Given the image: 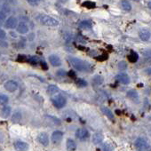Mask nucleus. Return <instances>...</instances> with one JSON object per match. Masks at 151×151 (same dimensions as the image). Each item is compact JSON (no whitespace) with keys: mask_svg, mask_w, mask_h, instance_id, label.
Segmentation results:
<instances>
[{"mask_svg":"<svg viewBox=\"0 0 151 151\" xmlns=\"http://www.w3.org/2000/svg\"><path fill=\"white\" fill-rule=\"evenodd\" d=\"M69 61L70 64L72 65L78 71H88L90 69V65L86 61H84L76 57H69Z\"/></svg>","mask_w":151,"mask_h":151,"instance_id":"obj_1","label":"nucleus"},{"mask_svg":"<svg viewBox=\"0 0 151 151\" xmlns=\"http://www.w3.org/2000/svg\"><path fill=\"white\" fill-rule=\"evenodd\" d=\"M38 21H40L43 25L45 26H48V27H56L59 25V21L54 19L53 17H51L49 15H45V14H41L37 17Z\"/></svg>","mask_w":151,"mask_h":151,"instance_id":"obj_2","label":"nucleus"},{"mask_svg":"<svg viewBox=\"0 0 151 151\" xmlns=\"http://www.w3.org/2000/svg\"><path fill=\"white\" fill-rule=\"evenodd\" d=\"M52 102L57 108H61L66 105L67 100L64 97L62 96V95L57 94V95H55L54 97L52 98Z\"/></svg>","mask_w":151,"mask_h":151,"instance_id":"obj_3","label":"nucleus"},{"mask_svg":"<svg viewBox=\"0 0 151 151\" xmlns=\"http://www.w3.org/2000/svg\"><path fill=\"white\" fill-rule=\"evenodd\" d=\"M134 143H135V147L140 150H144L148 147V140L143 137H139L136 140H135Z\"/></svg>","mask_w":151,"mask_h":151,"instance_id":"obj_4","label":"nucleus"},{"mask_svg":"<svg viewBox=\"0 0 151 151\" xmlns=\"http://www.w3.org/2000/svg\"><path fill=\"white\" fill-rule=\"evenodd\" d=\"M63 139V132L61 131H55L53 132L52 136H51V140L54 145L60 144L61 141Z\"/></svg>","mask_w":151,"mask_h":151,"instance_id":"obj_5","label":"nucleus"},{"mask_svg":"<svg viewBox=\"0 0 151 151\" xmlns=\"http://www.w3.org/2000/svg\"><path fill=\"white\" fill-rule=\"evenodd\" d=\"M89 136H90L89 132L86 129L80 128V129H77L76 132V137L80 140H85L89 138Z\"/></svg>","mask_w":151,"mask_h":151,"instance_id":"obj_6","label":"nucleus"},{"mask_svg":"<svg viewBox=\"0 0 151 151\" xmlns=\"http://www.w3.org/2000/svg\"><path fill=\"white\" fill-rule=\"evenodd\" d=\"M17 26H18V20L15 17H13V16L9 17L5 22V27L6 29H15Z\"/></svg>","mask_w":151,"mask_h":151,"instance_id":"obj_7","label":"nucleus"},{"mask_svg":"<svg viewBox=\"0 0 151 151\" xmlns=\"http://www.w3.org/2000/svg\"><path fill=\"white\" fill-rule=\"evenodd\" d=\"M5 88L6 91L10 92H13L18 89V84L13 80H9L5 84Z\"/></svg>","mask_w":151,"mask_h":151,"instance_id":"obj_8","label":"nucleus"},{"mask_svg":"<svg viewBox=\"0 0 151 151\" xmlns=\"http://www.w3.org/2000/svg\"><path fill=\"white\" fill-rule=\"evenodd\" d=\"M37 140L41 145H43L45 147L49 145V137H48V135H47V133H45V132L39 133L37 136Z\"/></svg>","mask_w":151,"mask_h":151,"instance_id":"obj_9","label":"nucleus"},{"mask_svg":"<svg viewBox=\"0 0 151 151\" xmlns=\"http://www.w3.org/2000/svg\"><path fill=\"white\" fill-rule=\"evenodd\" d=\"M116 79L118 82H120L123 84H128L130 83V77H129V76L127 75L126 73H124V72L119 73L118 75H116Z\"/></svg>","mask_w":151,"mask_h":151,"instance_id":"obj_10","label":"nucleus"},{"mask_svg":"<svg viewBox=\"0 0 151 151\" xmlns=\"http://www.w3.org/2000/svg\"><path fill=\"white\" fill-rule=\"evenodd\" d=\"M14 148L16 151H27L29 145L24 141H16L14 143Z\"/></svg>","mask_w":151,"mask_h":151,"instance_id":"obj_11","label":"nucleus"},{"mask_svg":"<svg viewBox=\"0 0 151 151\" xmlns=\"http://www.w3.org/2000/svg\"><path fill=\"white\" fill-rule=\"evenodd\" d=\"M49 61L53 67H59L61 65V61L59 56L55 54H52L49 56Z\"/></svg>","mask_w":151,"mask_h":151,"instance_id":"obj_12","label":"nucleus"},{"mask_svg":"<svg viewBox=\"0 0 151 151\" xmlns=\"http://www.w3.org/2000/svg\"><path fill=\"white\" fill-rule=\"evenodd\" d=\"M139 37L142 41H148L151 37V33L148 29H141L139 32Z\"/></svg>","mask_w":151,"mask_h":151,"instance_id":"obj_13","label":"nucleus"},{"mask_svg":"<svg viewBox=\"0 0 151 151\" xmlns=\"http://www.w3.org/2000/svg\"><path fill=\"white\" fill-rule=\"evenodd\" d=\"M17 31L18 33L20 34H27L29 32V27L28 25L26 24V23L24 22H21L20 24H18L17 26Z\"/></svg>","mask_w":151,"mask_h":151,"instance_id":"obj_14","label":"nucleus"},{"mask_svg":"<svg viewBox=\"0 0 151 151\" xmlns=\"http://www.w3.org/2000/svg\"><path fill=\"white\" fill-rule=\"evenodd\" d=\"M127 97H128L129 99H131L135 103L139 102V94L135 90H131V91H129L128 92H127Z\"/></svg>","mask_w":151,"mask_h":151,"instance_id":"obj_15","label":"nucleus"},{"mask_svg":"<svg viewBox=\"0 0 151 151\" xmlns=\"http://www.w3.org/2000/svg\"><path fill=\"white\" fill-rule=\"evenodd\" d=\"M66 147H67L68 151H75L76 149V143L72 139H68L67 143H66Z\"/></svg>","mask_w":151,"mask_h":151,"instance_id":"obj_16","label":"nucleus"},{"mask_svg":"<svg viewBox=\"0 0 151 151\" xmlns=\"http://www.w3.org/2000/svg\"><path fill=\"white\" fill-rule=\"evenodd\" d=\"M21 117H22L21 112L20 110H16L12 116V121H13V123H19L21 120Z\"/></svg>","mask_w":151,"mask_h":151,"instance_id":"obj_17","label":"nucleus"},{"mask_svg":"<svg viewBox=\"0 0 151 151\" xmlns=\"http://www.w3.org/2000/svg\"><path fill=\"white\" fill-rule=\"evenodd\" d=\"M103 140V135L100 132H96L92 136V142L94 144H100Z\"/></svg>","mask_w":151,"mask_h":151,"instance_id":"obj_18","label":"nucleus"},{"mask_svg":"<svg viewBox=\"0 0 151 151\" xmlns=\"http://www.w3.org/2000/svg\"><path fill=\"white\" fill-rule=\"evenodd\" d=\"M121 6H122L123 10H124L125 12H130L132 10V5L130 4L129 1H127V0H122Z\"/></svg>","mask_w":151,"mask_h":151,"instance_id":"obj_19","label":"nucleus"},{"mask_svg":"<svg viewBox=\"0 0 151 151\" xmlns=\"http://www.w3.org/2000/svg\"><path fill=\"white\" fill-rule=\"evenodd\" d=\"M101 111H102V113L104 114L106 116H108L109 119H113L114 118V115L112 113V111H111L108 108H107V107H101Z\"/></svg>","mask_w":151,"mask_h":151,"instance_id":"obj_20","label":"nucleus"},{"mask_svg":"<svg viewBox=\"0 0 151 151\" xmlns=\"http://www.w3.org/2000/svg\"><path fill=\"white\" fill-rule=\"evenodd\" d=\"M59 92V89H58V87L56 85H54V84H51L48 86V88H47V93L50 94V95H53L54 93H57Z\"/></svg>","mask_w":151,"mask_h":151,"instance_id":"obj_21","label":"nucleus"},{"mask_svg":"<svg viewBox=\"0 0 151 151\" xmlns=\"http://www.w3.org/2000/svg\"><path fill=\"white\" fill-rule=\"evenodd\" d=\"M79 27L81 29H91L92 28V22L90 21H83L79 23Z\"/></svg>","mask_w":151,"mask_h":151,"instance_id":"obj_22","label":"nucleus"},{"mask_svg":"<svg viewBox=\"0 0 151 151\" xmlns=\"http://www.w3.org/2000/svg\"><path fill=\"white\" fill-rule=\"evenodd\" d=\"M139 59V55L137 53L135 52H132L129 55H128V60L131 61V62H136Z\"/></svg>","mask_w":151,"mask_h":151,"instance_id":"obj_23","label":"nucleus"},{"mask_svg":"<svg viewBox=\"0 0 151 151\" xmlns=\"http://www.w3.org/2000/svg\"><path fill=\"white\" fill-rule=\"evenodd\" d=\"M92 83L97 85L101 84L103 83V77L101 76H95L92 79Z\"/></svg>","mask_w":151,"mask_h":151,"instance_id":"obj_24","label":"nucleus"},{"mask_svg":"<svg viewBox=\"0 0 151 151\" xmlns=\"http://www.w3.org/2000/svg\"><path fill=\"white\" fill-rule=\"evenodd\" d=\"M9 98L6 96L5 94H0V104L1 105H5L6 103H8Z\"/></svg>","mask_w":151,"mask_h":151,"instance_id":"obj_25","label":"nucleus"},{"mask_svg":"<svg viewBox=\"0 0 151 151\" xmlns=\"http://www.w3.org/2000/svg\"><path fill=\"white\" fill-rule=\"evenodd\" d=\"M2 114L5 117H7L11 114V108L9 106H5L2 108Z\"/></svg>","mask_w":151,"mask_h":151,"instance_id":"obj_26","label":"nucleus"},{"mask_svg":"<svg viewBox=\"0 0 151 151\" xmlns=\"http://www.w3.org/2000/svg\"><path fill=\"white\" fill-rule=\"evenodd\" d=\"M76 85L78 87H85V86H87V82L85 80H84V79H82V78L76 79Z\"/></svg>","mask_w":151,"mask_h":151,"instance_id":"obj_27","label":"nucleus"},{"mask_svg":"<svg viewBox=\"0 0 151 151\" xmlns=\"http://www.w3.org/2000/svg\"><path fill=\"white\" fill-rule=\"evenodd\" d=\"M83 6L86 7V8H91L92 9V8H94V7L96 6V5L92 1H86V2L83 3Z\"/></svg>","mask_w":151,"mask_h":151,"instance_id":"obj_28","label":"nucleus"},{"mask_svg":"<svg viewBox=\"0 0 151 151\" xmlns=\"http://www.w3.org/2000/svg\"><path fill=\"white\" fill-rule=\"evenodd\" d=\"M102 151H113V148L108 143H104L102 145Z\"/></svg>","mask_w":151,"mask_h":151,"instance_id":"obj_29","label":"nucleus"},{"mask_svg":"<svg viewBox=\"0 0 151 151\" xmlns=\"http://www.w3.org/2000/svg\"><path fill=\"white\" fill-rule=\"evenodd\" d=\"M118 69H120V70H125L127 69V64H126V62L122 61L120 62H118V65H117Z\"/></svg>","mask_w":151,"mask_h":151,"instance_id":"obj_30","label":"nucleus"},{"mask_svg":"<svg viewBox=\"0 0 151 151\" xmlns=\"http://www.w3.org/2000/svg\"><path fill=\"white\" fill-rule=\"evenodd\" d=\"M29 61L30 63H32L33 65H36L37 63L38 62V59H37V57H30V58L29 59Z\"/></svg>","mask_w":151,"mask_h":151,"instance_id":"obj_31","label":"nucleus"},{"mask_svg":"<svg viewBox=\"0 0 151 151\" xmlns=\"http://www.w3.org/2000/svg\"><path fill=\"white\" fill-rule=\"evenodd\" d=\"M143 55H144V57L146 59H151V50H148V51L144 52Z\"/></svg>","mask_w":151,"mask_h":151,"instance_id":"obj_32","label":"nucleus"},{"mask_svg":"<svg viewBox=\"0 0 151 151\" xmlns=\"http://www.w3.org/2000/svg\"><path fill=\"white\" fill-rule=\"evenodd\" d=\"M40 0H28V3L31 5H37Z\"/></svg>","mask_w":151,"mask_h":151,"instance_id":"obj_33","label":"nucleus"},{"mask_svg":"<svg viewBox=\"0 0 151 151\" xmlns=\"http://www.w3.org/2000/svg\"><path fill=\"white\" fill-rule=\"evenodd\" d=\"M6 16H5V14L3 13V12H0V23L1 22H4L5 20Z\"/></svg>","mask_w":151,"mask_h":151,"instance_id":"obj_34","label":"nucleus"},{"mask_svg":"<svg viewBox=\"0 0 151 151\" xmlns=\"http://www.w3.org/2000/svg\"><path fill=\"white\" fill-rule=\"evenodd\" d=\"M5 36H6V34H5V31H4L3 29H0V38L3 39V38H5Z\"/></svg>","mask_w":151,"mask_h":151,"instance_id":"obj_35","label":"nucleus"},{"mask_svg":"<svg viewBox=\"0 0 151 151\" xmlns=\"http://www.w3.org/2000/svg\"><path fill=\"white\" fill-rule=\"evenodd\" d=\"M57 75H59V76H64L65 75V71L64 70H60V71H58Z\"/></svg>","mask_w":151,"mask_h":151,"instance_id":"obj_36","label":"nucleus"},{"mask_svg":"<svg viewBox=\"0 0 151 151\" xmlns=\"http://www.w3.org/2000/svg\"><path fill=\"white\" fill-rule=\"evenodd\" d=\"M145 72L148 74V75H151V68H148L145 70Z\"/></svg>","mask_w":151,"mask_h":151,"instance_id":"obj_37","label":"nucleus"},{"mask_svg":"<svg viewBox=\"0 0 151 151\" xmlns=\"http://www.w3.org/2000/svg\"><path fill=\"white\" fill-rule=\"evenodd\" d=\"M148 7L149 9H151V1H148Z\"/></svg>","mask_w":151,"mask_h":151,"instance_id":"obj_38","label":"nucleus"},{"mask_svg":"<svg viewBox=\"0 0 151 151\" xmlns=\"http://www.w3.org/2000/svg\"><path fill=\"white\" fill-rule=\"evenodd\" d=\"M10 35H12V36H13V37H17V35H16V34H13V32H11V33H10Z\"/></svg>","mask_w":151,"mask_h":151,"instance_id":"obj_39","label":"nucleus"},{"mask_svg":"<svg viewBox=\"0 0 151 151\" xmlns=\"http://www.w3.org/2000/svg\"><path fill=\"white\" fill-rule=\"evenodd\" d=\"M133 1H136V2H139V1H140V0H133Z\"/></svg>","mask_w":151,"mask_h":151,"instance_id":"obj_40","label":"nucleus"}]
</instances>
